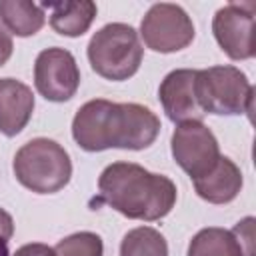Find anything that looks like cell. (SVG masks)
<instances>
[{"mask_svg": "<svg viewBox=\"0 0 256 256\" xmlns=\"http://www.w3.org/2000/svg\"><path fill=\"white\" fill-rule=\"evenodd\" d=\"M42 8H50V26L56 34L78 38L88 32L96 18V4L90 0L80 2H56V4H44Z\"/></svg>", "mask_w": 256, "mask_h": 256, "instance_id": "cell-13", "label": "cell"}, {"mask_svg": "<svg viewBox=\"0 0 256 256\" xmlns=\"http://www.w3.org/2000/svg\"><path fill=\"white\" fill-rule=\"evenodd\" d=\"M12 256H56V254H54V248L48 246V244H42V242H30V244L20 246Z\"/></svg>", "mask_w": 256, "mask_h": 256, "instance_id": "cell-20", "label": "cell"}, {"mask_svg": "<svg viewBox=\"0 0 256 256\" xmlns=\"http://www.w3.org/2000/svg\"><path fill=\"white\" fill-rule=\"evenodd\" d=\"M0 256H8V250H2V252H0Z\"/></svg>", "mask_w": 256, "mask_h": 256, "instance_id": "cell-22", "label": "cell"}, {"mask_svg": "<svg viewBox=\"0 0 256 256\" xmlns=\"http://www.w3.org/2000/svg\"><path fill=\"white\" fill-rule=\"evenodd\" d=\"M16 180L34 194H56L72 178V160L62 144L50 138H32L12 160Z\"/></svg>", "mask_w": 256, "mask_h": 256, "instance_id": "cell-3", "label": "cell"}, {"mask_svg": "<svg viewBox=\"0 0 256 256\" xmlns=\"http://www.w3.org/2000/svg\"><path fill=\"white\" fill-rule=\"evenodd\" d=\"M232 234L238 238V242L244 250V256H254V218L246 216L244 220H240L232 228Z\"/></svg>", "mask_w": 256, "mask_h": 256, "instance_id": "cell-18", "label": "cell"}, {"mask_svg": "<svg viewBox=\"0 0 256 256\" xmlns=\"http://www.w3.org/2000/svg\"><path fill=\"white\" fill-rule=\"evenodd\" d=\"M120 256H168V242L156 228L138 226L124 234Z\"/></svg>", "mask_w": 256, "mask_h": 256, "instance_id": "cell-16", "label": "cell"}, {"mask_svg": "<svg viewBox=\"0 0 256 256\" xmlns=\"http://www.w3.org/2000/svg\"><path fill=\"white\" fill-rule=\"evenodd\" d=\"M160 128V118L148 106L104 98L88 100L72 118V138L86 152L144 150L154 144Z\"/></svg>", "mask_w": 256, "mask_h": 256, "instance_id": "cell-1", "label": "cell"}, {"mask_svg": "<svg viewBox=\"0 0 256 256\" xmlns=\"http://www.w3.org/2000/svg\"><path fill=\"white\" fill-rule=\"evenodd\" d=\"M12 234H14V220H12L10 212L0 208V252L8 250V242H10Z\"/></svg>", "mask_w": 256, "mask_h": 256, "instance_id": "cell-19", "label": "cell"}, {"mask_svg": "<svg viewBox=\"0 0 256 256\" xmlns=\"http://www.w3.org/2000/svg\"><path fill=\"white\" fill-rule=\"evenodd\" d=\"M192 184L202 200L210 204H228L240 194L244 178L242 170L228 156H220L216 166L206 176L192 180Z\"/></svg>", "mask_w": 256, "mask_h": 256, "instance_id": "cell-12", "label": "cell"}, {"mask_svg": "<svg viewBox=\"0 0 256 256\" xmlns=\"http://www.w3.org/2000/svg\"><path fill=\"white\" fill-rule=\"evenodd\" d=\"M100 200L130 220L156 222L176 204V184L136 162H112L98 178Z\"/></svg>", "mask_w": 256, "mask_h": 256, "instance_id": "cell-2", "label": "cell"}, {"mask_svg": "<svg viewBox=\"0 0 256 256\" xmlns=\"http://www.w3.org/2000/svg\"><path fill=\"white\" fill-rule=\"evenodd\" d=\"M32 88L16 78H0V134H20L34 112Z\"/></svg>", "mask_w": 256, "mask_h": 256, "instance_id": "cell-11", "label": "cell"}, {"mask_svg": "<svg viewBox=\"0 0 256 256\" xmlns=\"http://www.w3.org/2000/svg\"><path fill=\"white\" fill-rule=\"evenodd\" d=\"M196 98L204 114H250L254 88L240 68L230 64L210 66L196 70Z\"/></svg>", "mask_w": 256, "mask_h": 256, "instance_id": "cell-5", "label": "cell"}, {"mask_svg": "<svg viewBox=\"0 0 256 256\" xmlns=\"http://www.w3.org/2000/svg\"><path fill=\"white\" fill-rule=\"evenodd\" d=\"M186 256H244V250L232 230L208 226L192 236Z\"/></svg>", "mask_w": 256, "mask_h": 256, "instance_id": "cell-15", "label": "cell"}, {"mask_svg": "<svg viewBox=\"0 0 256 256\" xmlns=\"http://www.w3.org/2000/svg\"><path fill=\"white\" fill-rule=\"evenodd\" d=\"M162 110L174 124L202 122L204 112L196 98V70L176 68L164 76L158 86Z\"/></svg>", "mask_w": 256, "mask_h": 256, "instance_id": "cell-10", "label": "cell"}, {"mask_svg": "<svg viewBox=\"0 0 256 256\" xmlns=\"http://www.w3.org/2000/svg\"><path fill=\"white\" fill-rule=\"evenodd\" d=\"M56 256H104V242L96 232H74L54 246Z\"/></svg>", "mask_w": 256, "mask_h": 256, "instance_id": "cell-17", "label": "cell"}, {"mask_svg": "<svg viewBox=\"0 0 256 256\" xmlns=\"http://www.w3.org/2000/svg\"><path fill=\"white\" fill-rule=\"evenodd\" d=\"M254 12V2H230L216 10L212 18V34L228 58L250 60L256 54Z\"/></svg>", "mask_w": 256, "mask_h": 256, "instance_id": "cell-9", "label": "cell"}, {"mask_svg": "<svg viewBox=\"0 0 256 256\" xmlns=\"http://www.w3.org/2000/svg\"><path fill=\"white\" fill-rule=\"evenodd\" d=\"M12 50H14L12 36H10V32L4 28V24L0 22V66H4V64L10 60Z\"/></svg>", "mask_w": 256, "mask_h": 256, "instance_id": "cell-21", "label": "cell"}, {"mask_svg": "<svg viewBox=\"0 0 256 256\" xmlns=\"http://www.w3.org/2000/svg\"><path fill=\"white\" fill-rule=\"evenodd\" d=\"M0 22L20 38L34 36L46 24L44 8L30 0H0Z\"/></svg>", "mask_w": 256, "mask_h": 256, "instance_id": "cell-14", "label": "cell"}, {"mask_svg": "<svg viewBox=\"0 0 256 256\" xmlns=\"http://www.w3.org/2000/svg\"><path fill=\"white\" fill-rule=\"evenodd\" d=\"M144 46L152 52L172 54L188 48L196 36V28L188 12L170 2H158L148 8L140 22Z\"/></svg>", "mask_w": 256, "mask_h": 256, "instance_id": "cell-6", "label": "cell"}, {"mask_svg": "<svg viewBox=\"0 0 256 256\" xmlns=\"http://www.w3.org/2000/svg\"><path fill=\"white\" fill-rule=\"evenodd\" d=\"M86 54L98 76L110 82H124L138 72L144 48L134 26L110 22L90 38Z\"/></svg>", "mask_w": 256, "mask_h": 256, "instance_id": "cell-4", "label": "cell"}, {"mask_svg": "<svg viewBox=\"0 0 256 256\" xmlns=\"http://www.w3.org/2000/svg\"><path fill=\"white\" fill-rule=\"evenodd\" d=\"M170 150L174 162L192 178L206 176L220 160V146L204 122H184L172 132Z\"/></svg>", "mask_w": 256, "mask_h": 256, "instance_id": "cell-7", "label": "cell"}, {"mask_svg": "<svg viewBox=\"0 0 256 256\" xmlns=\"http://www.w3.org/2000/svg\"><path fill=\"white\" fill-rule=\"evenodd\" d=\"M34 86L48 102H68L80 88V68L66 48H44L34 62Z\"/></svg>", "mask_w": 256, "mask_h": 256, "instance_id": "cell-8", "label": "cell"}]
</instances>
